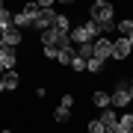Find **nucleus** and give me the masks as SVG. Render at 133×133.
<instances>
[{"mask_svg": "<svg viewBox=\"0 0 133 133\" xmlns=\"http://www.w3.org/2000/svg\"><path fill=\"white\" fill-rule=\"evenodd\" d=\"M38 42H42V48H56V50H65V48H74L71 38L65 33H59V30H44V33H38Z\"/></svg>", "mask_w": 133, "mask_h": 133, "instance_id": "nucleus-1", "label": "nucleus"}, {"mask_svg": "<svg viewBox=\"0 0 133 133\" xmlns=\"http://www.w3.org/2000/svg\"><path fill=\"white\" fill-rule=\"evenodd\" d=\"M112 3H107V0H95V3H92V9H89V18L95 21V24L101 27V24H115L112 21Z\"/></svg>", "mask_w": 133, "mask_h": 133, "instance_id": "nucleus-2", "label": "nucleus"}, {"mask_svg": "<svg viewBox=\"0 0 133 133\" xmlns=\"http://www.w3.org/2000/svg\"><path fill=\"white\" fill-rule=\"evenodd\" d=\"M130 104H133V98H130V80H115V86H112V107L127 109Z\"/></svg>", "mask_w": 133, "mask_h": 133, "instance_id": "nucleus-3", "label": "nucleus"}, {"mask_svg": "<svg viewBox=\"0 0 133 133\" xmlns=\"http://www.w3.org/2000/svg\"><path fill=\"white\" fill-rule=\"evenodd\" d=\"M133 53V48H130V38H112V59H118V62H124Z\"/></svg>", "mask_w": 133, "mask_h": 133, "instance_id": "nucleus-4", "label": "nucleus"}, {"mask_svg": "<svg viewBox=\"0 0 133 133\" xmlns=\"http://www.w3.org/2000/svg\"><path fill=\"white\" fill-rule=\"evenodd\" d=\"M15 62H18V53H15V48H9V44L0 42V65H3L6 71H15Z\"/></svg>", "mask_w": 133, "mask_h": 133, "instance_id": "nucleus-5", "label": "nucleus"}, {"mask_svg": "<svg viewBox=\"0 0 133 133\" xmlns=\"http://www.w3.org/2000/svg\"><path fill=\"white\" fill-rule=\"evenodd\" d=\"M95 56L104 59V62L112 59V38H98L95 42Z\"/></svg>", "mask_w": 133, "mask_h": 133, "instance_id": "nucleus-6", "label": "nucleus"}, {"mask_svg": "<svg viewBox=\"0 0 133 133\" xmlns=\"http://www.w3.org/2000/svg\"><path fill=\"white\" fill-rule=\"evenodd\" d=\"M98 118H101V124L107 127V133H112L115 127H118V112H115L112 107H109V109H101V115H98Z\"/></svg>", "mask_w": 133, "mask_h": 133, "instance_id": "nucleus-7", "label": "nucleus"}, {"mask_svg": "<svg viewBox=\"0 0 133 133\" xmlns=\"http://www.w3.org/2000/svg\"><path fill=\"white\" fill-rule=\"evenodd\" d=\"M21 42H24V33H21L15 24H9V27H6V36H3V44H9V48H18Z\"/></svg>", "mask_w": 133, "mask_h": 133, "instance_id": "nucleus-8", "label": "nucleus"}, {"mask_svg": "<svg viewBox=\"0 0 133 133\" xmlns=\"http://www.w3.org/2000/svg\"><path fill=\"white\" fill-rule=\"evenodd\" d=\"M92 104H95L98 109H109V107H112V95L104 92V89H95V92H92Z\"/></svg>", "mask_w": 133, "mask_h": 133, "instance_id": "nucleus-9", "label": "nucleus"}, {"mask_svg": "<svg viewBox=\"0 0 133 133\" xmlns=\"http://www.w3.org/2000/svg\"><path fill=\"white\" fill-rule=\"evenodd\" d=\"M3 83H6V92H15L21 86V77H18V71H6L3 74Z\"/></svg>", "mask_w": 133, "mask_h": 133, "instance_id": "nucleus-10", "label": "nucleus"}, {"mask_svg": "<svg viewBox=\"0 0 133 133\" xmlns=\"http://www.w3.org/2000/svg\"><path fill=\"white\" fill-rule=\"evenodd\" d=\"M53 30H59V33H71V18L68 15H56V21H53Z\"/></svg>", "mask_w": 133, "mask_h": 133, "instance_id": "nucleus-11", "label": "nucleus"}, {"mask_svg": "<svg viewBox=\"0 0 133 133\" xmlns=\"http://www.w3.org/2000/svg\"><path fill=\"white\" fill-rule=\"evenodd\" d=\"M77 56L89 62L92 56H95V42H86V44H77Z\"/></svg>", "mask_w": 133, "mask_h": 133, "instance_id": "nucleus-12", "label": "nucleus"}, {"mask_svg": "<svg viewBox=\"0 0 133 133\" xmlns=\"http://www.w3.org/2000/svg\"><path fill=\"white\" fill-rule=\"evenodd\" d=\"M104 65H107L104 59H98V56H92L89 62H86V71H89V74H101V71H104Z\"/></svg>", "mask_w": 133, "mask_h": 133, "instance_id": "nucleus-13", "label": "nucleus"}, {"mask_svg": "<svg viewBox=\"0 0 133 133\" xmlns=\"http://www.w3.org/2000/svg\"><path fill=\"white\" fill-rule=\"evenodd\" d=\"M53 121H56V124H65V121H71V109H65V107H56V109H53Z\"/></svg>", "mask_w": 133, "mask_h": 133, "instance_id": "nucleus-14", "label": "nucleus"}, {"mask_svg": "<svg viewBox=\"0 0 133 133\" xmlns=\"http://www.w3.org/2000/svg\"><path fill=\"white\" fill-rule=\"evenodd\" d=\"M77 56V48H65V50H59V65H71V59Z\"/></svg>", "mask_w": 133, "mask_h": 133, "instance_id": "nucleus-15", "label": "nucleus"}, {"mask_svg": "<svg viewBox=\"0 0 133 133\" xmlns=\"http://www.w3.org/2000/svg\"><path fill=\"white\" fill-rule=\"evenodd\" d=\"M118 127H121L124 133H133V112H124V115H118Z\"/></svg>", "mask_w": 133, "mask_h": 133, "instance_id": "nucleus-16", "label": "nucleus"}, {"mask_svg": "<svg viewBox=\"0 0 133 133\" xmlns=\"http://www.w3.org/2000/svg\"><path fill=\"white\" fill-rule=\"evenodd\" d=\"M86 133H107V127L101 124V118H92V121H86Z\"/></svg>", "mask_w": 133, "mask_h": 133, "instance_id": "nucleus-17", "label": "nucleus"}, {"mask_svg": "<svg viewBox=\"0 0 133 133\" xmlns=\"http://www.w3.org/2000/svg\"><path fill=\"white\" fill-rule=\"evenodd\" d=\"M115 27H118V33H121L124 38H130V36H133V21H118Z\"/></svg>", "mask_w": 133, "mask_h": 133, "instance_id": "nucleus-18", "label": "nucleus"}, {"mask_svg": "<svg viewBox=\"0 0 133 133\" xmlns=\"http://www.w3.org/2000/svg\"><path fill=\"white\" fill-rule=\"evenodd\" d=\"M68 68L80 74V71H86V59H80V56H74V59H71V65H68Z\"/></svg>", "mask_w": 133, "mask_h": 133, "instance_id": "nucleus-19", "label": "nucleus"}, {"mask_svg": "<svg viewBox=\"0 0 133 133\" xmlns=\"http://www.w3.org/2000/svg\"><path fill=\"white\" fill-rule=\"evenodd\" d=\"M59 107L71 109V107H74V95H62V98H59Z\"/></svg>", "mask_w": 133, "mask_h": 133, "instance_id": "nucleus-20", "label": "nucleus"}, {"mask_svg": "<svg viewBox=\"0 0 133 133\" xmlns=\"http://www.w3.org/2000/svg\"><path fill=\"white\" fill-rule=\"evenodd\" d=\"M3 92H6V83H3V77H0V95H3Z\"/></svg>", "mask_w": 133, "mask_h": 133, "instance_id": "nucleus-21", "label": "nucleus"}, {"mask_svg": "<svg viewBox=\"0 0 133 133\" xmlns=\"http://www.w3.org/2000/svg\"><path fill=\"white\" fill-rule=\"evenodd\" d=\"M0 133H15V130H12V127H3V130H0Z\"/></svg>", "mask_w": 133, "mask_h": 133, "instance_id": "nucleus-22", "label": "nucleus"}, {"mask_svg": "<svg viewBox=\"0 0 133 133\" xmlns=\"http://www.w3.org/2000/svg\"><path fill=\"white\" fill-rule=\"evenodd\" d=\"M3 74H6V68H3V65H0V77H3Z\"/></svg>", "mask_w": 133, "mask_h": 133, "instance_id": "nucleus-23", "label": "nucleus"}, {"mask_svg": "<svg viewBox=\"0 0 133 133\" xmlns=\"http://www.w3.org/2000/svg\"><path fill=\"white\" fill-rule=\"evenodd\" d=\"M112 133H124V130H121V127H115V130H112Z\"/></svg>", "mask_w": 133, "mask_h": 133, "instance_id": "nucleus-24", "label": "nucleus"}, {"mask_svg": "<svg viewBox=\"0 0 133 133\" xmlns=\"http://www.w3.org/2000/svg\"><path fill=\"white\" fill-rule=\"evenodd\" d=\"M127 80H130V89H133V77H127Z\"/></svg>", "mask_w": 133, "mask_h": 133, "instance_id": "nucleus-25", "label": "nucleus"}, {"mask_svg": "<svg viewBox=\"0 0 133 133\" xmlns=\"http://www.w3.org/2000/svg\"><path fill=\"white\" fill-rule=\"evenodd\" d=\"M130 48H133V36H130Z\"/></svg>", "mask_w": 133, "mask_h": 133, "instance_id": "nucleus-26", "label": "nucleus"}]
</instances>
